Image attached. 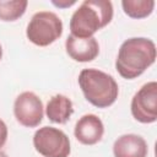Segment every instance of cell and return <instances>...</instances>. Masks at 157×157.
Masks as SVG:
<instances>
[{"label": "cell", "instance_id": "6da1fadb", "mask_svg": "<svg viewBox=\"0 0 157 157\" xmlns=\"http://www.w3.org/2000/svg\"><path fill=\"white\" fill-rule=\"evenodd\" d=\"M156 61V44L145 37H132L124 40L119 48L115 69L126 80L141 76Z\"/></svg>", "mask_w": 157, "mask_h": 157}, {"label": "cell", "instance_id": "3957f363", "mask_svg": "<svg viewBox=\"0 0 157 157\" xmlns=\"http://www.w3.org/2000/svg\"><path fill=\"white\" fill-rule=\"evenodd\" d=\"M78 86L85 98L97 108H108L115 103L119 86L115 78L98 69H83L78 75Z\"/></svg>", "mask_w": 157, "mask_h": 157}, {"label": "cell", "instance_id": "5b68a950", "mask_svg": "<svg viewBox=\"0 0 157 157\" xmlns=\"http://www.w3.org/2000/svg\"><path fill=\"white\" fill-rule=\"evenodd\" d=\"M33 146L43 157H69L71 152L67 135L53 126L39 128L33 135Z\"/></svg>", "mask_w": 157, "mask_h": 157}, {"label": "cell", "instance_id": "7a4b0ae2", "mask_svg": "<svg viewBox=\"0 0 157 157\" xmlns=\"http://www.w3.org/2000/svg\"><path fill=\"white\" fill-rule=\"evenodd\" d=\"M113 20V4L109 0H85L71 16L70 32L77 38H91Z\"/></svg>", "mask_w": 157, "mask_h": 157}, {"label": "cell", "instance_id": "9c48e42d", "mask_svg": "<svg viewBox=\"0 0 157 157\" xmlns=\"http://www.w3.org/2000/svg\"><path fill=\"white\" fill-rule=\"evenodd\" d=\"M65 50L72 60L78 63H88L98 56L99 44L94 37L77 38L70 34L65 40Z\"/></svg>", "mask_w": 157, "mask_h": 157}, {"label": "cell", "instance_id": "e0dca14e", "mask_svg": "<svg viewBox=\"0 0 157 157\" xmlns=\"http://www.w3.org/2000/svg\"><path fill=\"white\" fill-rule=\"evenodd\" d=\"M1 58H2V47L0 44V60H1Z\"/></svg>", "mask_w": 157, "mask_h": 157}, {"label": "cell", "instance_id": "52a82bcc", "mask_svg": "<svg viewBox=\"0 0 157 157\" xmlns=\"http://www.w3.org/2000/svg\"><path fill=\"white\" fill-rule=\"evenodd\" d=\"M13 115L22 126H38L44 115V108L40 98L29 91L20 93L13 102Z\"/></svg>", "mask_w": 157, "mask_h": 157}, {"label": "cell", "instance_id": "8fae6325", "mask_svg": "<svg viewBox=\"0 0 157 157\" xmlns=\"http://www.w3.org/2000/svg\"><path fill=\"white\" fill-rule=\"evenodd\" d=\"M74 113V105L69 97L64 94L53 96L45 107L48 119L55 124H65Z\"/></svg>", "mask_w": 157, "mask_h": 157}, {"label": "cell", "instance_id": "9a60e30c", "mask_svg": "<svg viewBox=\"0 0 157 157\" xmlns=\"http://www.w3.org/2000/svg\"><path fill=\"white\" fill-rule=\"evenodd\" d=\"M52 4L56 7H60V9H64V7H70L71 5H75L76 1L72 0V1H67V0H61V1H52Z\"/></svg>", "mask_w": 157, "mask_h": 157}, {"label": "cell", "instance_id": "8992f818", "mask_svg": "<svg viewBox=\"0 0 157 157\" xmlns=\"http://www.w3.org/2000/svg\"><path fill=\"white\" fill-rule=\"evenodd\" d=\"M131 115L142 124H152L157 120V82L150 81L141 86L134 94L130 104Z\"/></svg>", "mask_w": 157, "mask_h": 157}, {"label": "cell", "instance_id": "2e32d148", "mask_svg": "<svg viewBox=\"0 0 157 157\" xmlns=\"http://www.w3.org/2000/svg\"><path fill=\"white\" fill-rule=\"evenodd\" d=\"M0 157H9V156H7V155H6L5 152H2V151H0Z\"/></svg>", "mask_w": 157, "mask_h": 157}, {"label": "cell", "instance_id": "ba28073f", "mask_svg": "<svg viewBox=\"0 0 157 157\" xmlns=\"http://www.w3.org/2000/svg\"><path fill=\"white\" fill-rule=\"evenodd\" d=\"M104 134L103 121L96 114H85L75 124L74 135L82 145H96L99 142Z\"/></svg>", "mask_w": 157, "mask_h": 157}, {"label": "cell", "instance_id": "5bb4252c", "mask_svg": "<svg viewBox=\"0 0 157 157\" xmlns=\"http://www.w3.org/2000/svg\"><path fill=\"white\" fill-rule=\"evenodd\" d=\"M7 135H9V131H7V126L5 124V121L2 119H0V148L6 144V140H7Z\"/></svg>", "mask_w": 157, "mask_h": 157}, {"label": "cell", "instance_id": "30bf717a", "mask_svg": "<svg viewBox=\"0 0 157 157\" xmlns=\"http://www.w3.org/2000/svg\"><path fill=\"white\" fill-rule=\"evenodd\" d=\"M147 153L146 140L136 134H124L113 144L114 157H147Z\"/></svg>", "mask_w": 157, "mask_h": 157}, {"label": "cell", "instance_id": "4fadbf2b", "mask_svg": "<svg viewBox=\"0 0 157 157\" xmlns=\"http://www.w3.org/2000/svg\"><path fill=\"white\" fill-rule=\"evenodd\" d=\"M27 6V0H0V20L5 22H13L23 16Z\"/></svg>", "mask_w": 157, "mask_h": 157}, {"label": "cell", "instance_id": "277c9868", "mask_svg": "<svg viewBox=\"0 0 157 157\" xmlns=\"http://www.w3.org/2000/svg\"><path fill=\"white\" fill-rule=\"evenodd\" d=\"M63 34V21L52 11L36 12L26 29L28 40L38 47H48Z\"/></svg>", "mask_w": 157, "mask_h": 157}, {"label": "cell", "instance_id": "7c38bea8", "mask_svg": "<svg viewBox=\"0 0 157 157\" xmlns=\"http://www.w3.org/2000/svg\"><path fill=\"white\" fill-rule=\"evenodd\" d=\"M156 2L153 0H123L121 7L125 15L130 18L140 20L150 16L153 12Z\"/></svg>", "mask_w": 157, "mask_h": 157}]
</instances>
